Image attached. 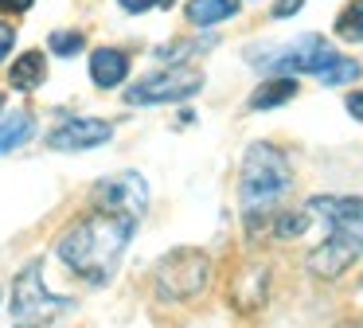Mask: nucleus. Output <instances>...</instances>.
Segmentation results:
<instances>
[{
	"label": "nucleus",
	"instance_id": "nucleus-7",
	"mask_svg": "<svg viewBox=\"0 0 363 328\" xmlns=\"http://www.w3.org/2000/svg\"><path fill=\"white\" fill-rule=\"evenodd\" d=\"M308 211L324 219L328 234L347 239L363 250V199L359 195H313Z\"/></svg>",
	"mask_w": 363,
	"mask_h": 328
},
{
	"label": "nucleus",
	"instance_id": "nucleus-12",
	"mask_svg": "<svg viewBox=\"0 0 363 328\" xmlns=\"http://www.w3.org/2000/svg\"><path fill=\"white\" fill-rule=\"evenodd\" d=\"M242 289L250 293L246 297V309H258V305L266 301V293H269V266H262V262L242 266V270L235 273V289H230V297H238Z\"/></svg>",
	"mask_w": 363,
	"mask_h": 328
},
{
	"label": "nucleus",
	"instance_id": "nucleus-27",
	"mask_svg": "<svg viewBox=\"0 0 363 328\" xmlns=\"http://www.w3.org/2000/svg\"><path fill=\"white\" fill-rule=\"evenodd\" d=\"M20 328H28V324H20Z\"/></svg>",
	"mask_w": 363,
	"mask_h": 328
},
{
	"label": "nucleus",
	"instance_id": "nucleus-3",
	"mask_svg": "<svg viewBox=\"0 0 363 328\" xmlns=\"http://www.w3.org/2000/svg\"><path fill=\"white\" fill-rule=\"evenodd\" d=\"M250 59H262L258 67L269 70V75L293 78V75H324L340 55L324 35H305V39H293V43L269 47V51H250Z\"/></svg>",
	"mask_w": 363,
	"mask_h": 328
},
{
	"label": "nucleus",
	"instance_id": "nucleus-13",
	"mask_svg": "<svg viewBox=\"0 0 363 328\" xmlns=\"http://www.w3.org/2000/svg\"><path fill=\"white\" fill-rule=\"evenodd\" d=\"M9 78H12L16 90H35V86H43V78H48V59H43V51H24L12 62Z\"/></svg>",
	"mask_w": 363,
	"mask_h": 328
},
{
	"label": "nucleus",
	"instance_id": "nucleus-2",
	"mask_svg": "<svg viewBox=\"0 0 363 328\" xmlns=\"http://www.w3.org/2000/svg\"><path fill=\"white\" fill-rule=\"evenodd\" d=\"M293 187V168L281 156V148L269 141H254L238 168V199L246 215H269L277 199Z\"/></svg>",
	"mask_w": 363,
	"mask_h": 328
},
{
	"label": "nucleus",
	"instance_id": "nucleus-22",
	"mask_svg": "<svg viewBox=\"0 0 363 328\" xmlns=\"http://www.w3.org/2000/svg\"><path fill=\"white\" fill-rule=\"evenodd\" d=\"M301 4H305V0H277V4H274V16H277V20H285V16H293Z\"/></svg>",
	"mask_w": 363,
	"mask_h": 328
},
{
	"label": "nucleus",
	"instance_id": "nucleus-25",
	"mask_svg": "<svg viewBox=\"0 0 363 328\" xmlns=\"http://www.w3.org/2000/svg\"><path fill=\"white\" fill-rule=\"evenodd\" d=\"M152 4H160V0H121V8H125V12H149Z\"/></svg>",
	"mask_w": 363,
	"mask_h": 328
},
{
	"label": "nucleus",
	"instance_id": "nucleus-14",
	"mask_svg": "<svg viewBox=\"0 0 363 328\" xmlns=\"http://www.w3.org/2000/svg\"><path fill=\"white\" fill-rule=\"evenodd\" d=\"M242 0H188V20L196 28H211L219 20H230Z\"/></svg>",
	"mask_w": 363,
	"mask_h": 328
},
{
	"label": "nucleus",
	"instance_id": "nucleus-21",
	"mask_svg": "<svg viewBox=\"0 0 363 328\" xmlns=\"http://www.w3.org/2000/svg\"><path fill=\"white\" fill-rule=\"evenodd\" d=\"M12 43H16V31H12V23H0V62L9 59Z\"/></svg>",
	"mask_w": 363,
	"mask_h": 328
},
{
	"label": "nucleus",
	"instance_id": "nucleus-10",
	"mask_svg": "<svg viewBox=\"0 0 363 328\" xmlns=\"http://www.w3.org/2000/svg\"><path fill=\"white\" fill-rule=\"evenodd\" d=\"M359 254H363V250L355 246V242L328 234V239H324L320 246H316L313 254L305 258V266H308V273H313V278H320V281H336L344 270H352V266L359 262Z\"/></svg>",
	"mask_w": 363,
	"mask_h": 328
},
{
	"label": "nucleus",
	"instance_id": "nucleus-11",
	"mask_svg": "<svg viewBox=\"0 0 363 328\" xmlns=\"http://www.w3.org/2000/svg\"><path fill=\"white\" fill-rule=\"evenodd\" d=\"M129 75V55L118 51V47H98L94 55H90V78H94V86H102V90H113V86H121Z\"/></svg>",
	"mask_w": 363,
	"mask_h": 328
},
{
	"label": "nucleus",
	"instance_id": "nucleus-20",
	"mask_svg": "<svg viewBox=\"0 0 363 328\" xmlns=\"http://www.w3.org/2000/svg\"><path fill=\"white\" fill-rule=\"evenodd\" d=\"M305 231H308V215H305V211H285V215H277V223H274L277 239H301Z\"/></svg>",
	"mask_w": 363,
	"mask_h": 328
},
{
	"label": "nucleus",
	"instance_id": "nucleus-1",
	"mask_svg": "<svg viewBox=\"0 0 363 328\" xmlns=\"http://www.w3.org/2000/svg\"><path fill=\"white\" fill-rule=\"evenodd\" d=\"M133 234H137L133 215L94 211V215L79 219L74 226H67L63 239L55 242V254L67 270L82 273L94 285H106L113 278V270L121 266V254H125Z\"/></svg>",
	"mask_w": 363,
	"mask_h": 328
},
{
	"label": "nucleus",
	"instance_id": "nucleus-9",
	"mask_svg": "<svg viewBox=\"0 0 363 328\" xmlns=\"http://www.w3.org/2000/svg\"><path fill=\"white\" fill-rule=\"evenodd\" d=\"M113 137V125L102 117H71L48 133V148L55 153H79V148H98Z\"/></svg>",
	"mask_w": 363,
	"mask_h": 328
},
{
	"label": "nucleus",
	"instance_id": "nucleus-17",
	"mask_svg": "<svg viewBox=\"0 0 363 328\" xmlns=\"http://www.w3.org/2000/svg\"><path fill=\"white\" fill-rule=\"evenodd\" d=\"M332 31H336L340 39H347V43H363V0H352V4L340 12Z\"/></svg>",
	"mask_w": 363,
	"mask_h": 328
},
{
	"label": "nucleus",
	"instance_id": "nucleus-5",
	"mask_svg": "<svg viewBox=\"0 0 363 328\" xmlns=\"http://www.w3.org/2000/svg\"><path fill=\"white\" fill-rule=\"evenodd\" d=\"M67 309H74V297L48 293V285H43V262H28L20 270L16 285H12V317L24 320L28 328H35Z\"/></svg>",
	"mask_w": 363,
	"mask_h": 328
},
{
	"label": "nucleus",
	"instance_id": "nucleus-15",
	"mask_svg": "<svg viewBox=\"0 0 363 328\" xmlns=\"http://www.w3.org/2000/svg\"><path fill=\"white\" fill-rule=\"evenodd\" d=\"M35 133V117L28 114V109H16V114H9L4 121H0V153H12V148H20L28 137Z\"/></svg>",
	"mask_w": 363,
	"mask_h": 328
},
{
	"label": "nucleus",
	"instance_id": "nucleus-19",
	"mask_svg": "<svg viewBox=\"0 0 363 328\" xmlns=\"http://www.w3.org/2000/svg\"><path fill=\"white\" fill-rule=\"evenodd\" d=\"M48 47H51V55H63V59H71V55H79L82 47H86V35H82V31H51Z\"/></svg>",
	"mask_w": 363,
	"mask_h": 328
},
{
	"label": "nucleus",
	"instance_id": "nucleus-8",
	"mask_svg": "<svg viewBox=\"0 0 363 328\" xmlns=\"http://www.w3.org/2000/svg\"><path fill=\"white\" fill-rule=\"evenodd\" d=\"M94 203L102 211H113V215L141 219V211L149 207V187H145V176H137V172L106 176L102 184L94 187Z\"/></svg>",
	"mask_w": 363,
	"mask_h": 328
},
{
	"label": "nucleus",
	"instance_id": "nucleus-23",
	"mask_svg": "<svg viewBox=\"0 0 363 328\" xmlns=\"http://www.w3.org/2000/svg\"><path fill=\"white\" fill-rule=\"evenodd\" d=\"M347 114H352L355 121H363V90L347 94Z\"/></svg>",
	"mask_w": 363,
	"mask_h": 328
},
{
	"label": "nucleus",
	"instance_id": "nucleus-24",
	"mask_svg": "<svg viewBox=\"0 0 363 328\" xmlns=\"http://www.w3.org/2000/svg\"><path fill=\"white\" fill-rule=\"evenodd\" d=\"M35 0H0V12H28Z\"/></svg>",
	"mask_w": 363,
	"mask_h": 328
},
{
	"label": "nucleus",
	"instance_id": "nucleus-6",
	"mask_svg": "<svg viewBox=\"0 0 363 328\" xmlns=\"http://www.w3.org/2000/svg\"><path fill=\"white\" fill-rule=\"evenodd\" d=\"M203 90V70L196 67H168L157 75L141 78V82L129 86L125 102L129 106H164V102H184L191 94Z\"/></svg>",
	"mask_w": 363,
	"mask_h": 328
},
{
	"label": "nucleus",
	"instance_id": "nucleus-16",
	"mask_svg": "<svg viewBox=\"0 0 363 328\" xmlns=\"http://www.w3.org/2000/svg\"><path fill=\"white\" fill-rule=\"evenodd\" d=\"M297 94V78H269L250 94V109H269V106H285Z\"/></svg>",
	"mask_w": 363,
	"mask_h": 328
},
{
	"label": "nucleus",
	"instance_id": "nucleus-26",
	"mask_svg": "<svg viewBox=\"0 0 363 328\" xmlns=\"http://www.w3.org/2000/svg\"><path fill=\"white\" fill-rule=\"evenodd\" d=\"M0 109H4V94H0Z\"/></svg>",
	"mask_w": 363,
	"mask_h": 328
},
{
	"label": "nucleus",
	"instance_id": "nucleus-4",
	"mask_svg": "<svg viewBox=\"0 0 363 328\" xmlns=\"http://www.w3.org/2000/svg\"><path fill=\"white\" fill-rule=\"evenodd\" d=\"M207 281H211V262H207L203 250H191V246L160 258L157 273H152L157 297H164V301H188V297L203 293Z\"/></svg>",
	"mask_w": 363,
	"mask_h": 328
},
{
	"label": "nucleus",
	"instance_id": "nucleus-18",
	"mask_svg": "<svg viewBox=\"0 0 363 328\" xmlns=\"http://www.w3.org/2000/svg\"><path fill=\"white\" fill-rule=\"evenodd\" d=\"M359 75H363L359 62H355V59H344V55H340V59L332 62V67L324 70V75H316V78H320L324 86H344V82H355Z\"/></svg>",
	"mask_w": 363,
	"mask_h": 328
}]
</instances>
